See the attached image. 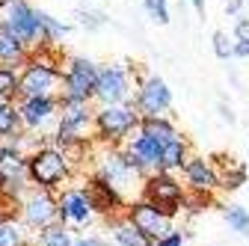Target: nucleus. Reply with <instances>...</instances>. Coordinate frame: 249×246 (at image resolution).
Instances as JSON below:
<instances>
[{
	"mask_svg": "<svg viewBox=\"0 0 249 246\" xmlns=\"http://www.w3.org/2000/svg\"><path fill=\"white\" fill-rule=\"evenodd\" d=\"M234 18H237V21H234V33H231V36H234V39H249V18H246L243 12L234 15Z\"/></svg>",
	"mask_w": 249,
	"mask_h": 246,
	"instance_id": "7c9ffc66",
	"label": "nucleus"
},
{
	"mask_svg": "<svg viewBox=\"0 0 249 246\" xmlns=\"http://www.w3.org/2000/svg\"><path fill=\"white\" fill-rule=\"evenodd\" d=\"M89 205L92 208H101V211H107L113 202H116V190L110 187L107 181H92V187H89Z\"/></svg>",
	"mask_w": 249,
	"mask_h": 246,
	"instance_id": "412c9836",
	"label": "nucleus"
},
{
	"mask_svg": "<svg viewBox=\"0 0 249 246\" xmlns=\"http://www.w3.org/2000/svg\"><path fill=\"white\" fill-rule=\"evenodd\" d=\"M140 125V110L128 101L119 104H101V110L95 113V128L104 140H124L134 128Z\"/></svg>",
	"mask_w": 249,
	"mask_h": 246,
	"instance_id": "f03ea898",
	"label": "nucleus"
},
{
	"mask_svg": "<svg viewBox=\"0 0 249 246\" xmlns=\"http://www.w3.org/2000/svg\"><path fill=\"white\" fill-rule=\"evenodd\" d=\"M36 12H39V24H42V45H59L69 36V30H71L69 24H62L59 18H53L45 9H36Z\"/></svg>",
	"mask_w": 249,
	"mask_h": 246,
	"instance_id": "dca6fc26",
	"label": "nucleus"
},
{
	"mask_svg": "<svg viewBox=\"0 0 249 246\" xmlns=\"http://www.w3.org/2000/svg\"><path fill=\"white\" fill-rule=\"evenodd\" d=\"M134 226L145 234V237H166V217H163V211L158 205H140L134 211Z\"/></svg>",
	"mask_w": 249,
	"mask_h": 246,
	"instance_id": "f8f14e48",
	"label": "nucleus"
},
{
	"mask_svg": "<svg viewBox=\"0 0 249 246\" xmlns=\"http://www.w3.org/2000/svg\"><path fill=\"white\" fill-rule=\"evenodd\" d=\"M226 12L229 15H240L243 12V0H226Z\"/></svg>",
	"mask_w": 249,
	"mask_h": 246,
	"instance_id": "473e14b6",
	"label": "nucleus"
},
{
	"mask_svg": "<svg viewBox=\"0 0 249 246\" xmlns=\"http://www.w3.org/2000/svg\"><path fill=\"white\" fill-rule=\"evenodd\" d=\"M134 107L140 110V116H163V113L172 107V92H169L166 80L158 77V74H148V77L137 86Z\"/></svg>",
	"mask_w": 249,
	"mask_h": 246,
	"instance_id": "423d86ee",
	"label": "nucleus"
},
{
	"mask_svg": "<svg viewBox=\"0 0 249 246\" xmlns=\"http://www.w3.org/2000/svg\"><path fill=\"white\" fill-rule=\"evenodd\" d=\"M128 95H131V74H128V69H122V66L98 69L95 92H92V98H95L98 104H119V101H128Z\"/></svg>",
	"mask_w": 249,
	"mask_h": 246,
	"instance_id": "39448f33",
	"label": "nucleus"
},
{
	"mask_svg": "<svg viewBox=\"0 0 249 246\" xmlns=\"http://www.w3.org/2000/svg\"><path fill=\"white\" fill-rule=\"evenodd\" d=\"M142 9H145V15H148L154 24H160V27H166V24L172 21V18H169V0H145Z\"/></svg>",
	"mask_w": 249,
	"mask_h": 246,
	"instance_id": "393cba45",
	"label": "nucleus"
},
{
	"mask_svg": "<svg viewBox=\"0 0 249 246\" xmlns=\"http://www.w3.org/2000/svg\"><path fill=\"white\" fill-rule=\"evenodd\" d=\"M56 107H59V101H56L53 95L21 98V104H18L21 125H27V128H45L48 122H53V119H56Z\"/></svg>",
	"mask_w": 249,
	"mask_h": 246,
	"instance_id": "6e6552de",
	"label": "nucleus"
},
{
	"mask_svg": "<svg viewBox=\"0 0 249 246\" xmlns=\"http://www.w3.org/2000/svg\"><path fill=\"white\" fill-rule=\"evenodd\" d=\"M231 45H234V36H229L226 30H216L213 39H211V48H213V53L220 56V59H229L231 56Z\"/></svg>",
	"mask_w": 249,
	"mask_h": 246,
	"instance_id": "bb28decb",
	"label": "nucleus"
},
{
	"mask_svg": "<svg viewBox=\"0 0 249 246\" xmlns=\"http://www.w3.org/2000/svg\"><path fill=\"white\" fill-rule=\"evenodd\" d=\"M231 56L249 59V39H234V45H231Z\"/></svg>",
	"mask_w": 249,
	"mask_h": 246,
	"instance_id": "2f4dec72",
	"label": "nucleus"
},
{
	"mask_svg": "<svg viewBox=\"0 0 249 246\" xmlns=\"http://www.w3.org/2000/svg\"><path fill=\"white\" fill-rule=\"evenodd\" d=\"M6 3H9V0H0V9H3V6H6Z\"/></svg>",
	"mask_w": 249,
	"mask_h": 246,
	"instance_id": "4c0bfd02",
	"label": "nucleus"
},
{
	"mask_svg": "<svg viewBox=\"0 0 249 246\" xmlns=\"http://www.w3.org/2000/svg\"><path fill=\"white\" fill-rule=\"evenodd\" d=\"M187 178H190V184L196 190H211L216 184V175H213V169L205 160H190L187 163Z\"/></svg>",
	"mask_w": 249,
	"mask_h": 246,
	"instance_id": "aec40b11",
	"label": "nucleus"
},
{
	"mask_svg": "<svg viewBox=\"0 0 249 246\" xmlns=\"http://www.w3.org/2000/svg\"><path fill=\"white\" fill-rule=\"evenodd\" d=\"M62 69H53L36 56H27V63L18 71V98H36V95H53L59 86Z\"/></svg>",
	"mask_w": 249,
	"mask_h": 246,
	"instance_id": "f257e3e1",
	"label": "nucleus"
},
{
	"mask_svg": "<svg viewBox=\"0 0 249 246\" xmlns=\"http://www.w3.org/2000/svg\"><path fill=\"white\" fill-rule=\"evenodd\" d=\"M187 3H193V9H196L199 15H205V0H187Z\"/></svg>",
	"mask_w": 249,
	"mask_h": 246,
	"instance_id": "c9c22d12",
	"label": "nucleus"
},
{
	"mask_svg": "<svg viewBox=\"0 0 249 246\" xmlns=\"http://www.w3.org/2000/svg\"><path fill=\"white\" fill-rule=\"evenodd\" d=\"M27 172H30V178H33L36 184H42V187H53L56 181L66 178L69 163H66V155H62V151L42 148V151H36V155L27 160Z\"/></svg>",
	"mask_w": 249,
	"mask_h": 246,
	"instance_id": "0eeeda50",
	"label": "nucleus"
},
{
	"mask_svg": "<svg viewBox=\"0 0 249 246\" xmlns=\"http://www.w3.org/2000/svg\"><path fill=\"white\" fill-rule=\"evenodd\" d=\"M30 56V48L21 42V36L15 33V30L6 24V18L0 15V66H24Z\"/></svg>",
	"mask_w": 249,
	"mask_h": 246,
	"instance_id": "1a4fd4ad",
	"label": "nucleus"
},
{
	"mask_svg": "<svg viewBox=\"0 0 249 246\" xmlns=\"http://www.w3.org/2000/svg\"><path fill=\"white\" fill-rule=\"evenodd\" d=\"M148 196H151V202L158 205L163 213H172L175 205H178V199H181V187L169 175H158V178L148 181Z\"/></svg>",
	"mask_w": 249,
	"mask_h": 246,
	"instance_id": "9b49d317",
	"label": "nucleus"
},
{
	"mask_svg": "<svg viewBox=\"0 0 249 246\" xmlns=\"http://www.w3.org/2000/svg\"><path fill=\"white\" fill-rule=\"evenodd\" d=\"M226 220H229V226H231L234 231H249V213H246L243 208L231 205V208L226 211Z\"/></svg>",
	"mask_w": 249,
	"mask_h": 246,
	"instance_id": "cd10ccee",
	"label": "nucleus"
},
{
	"mask_svg": "<svg viewBox=\"0 0 249 246\" xmlns=\"http://www.w3.org/2000/svg\"><path fill=\"white\" fill-rule=\"evenodd\" d=\"M107 12H101V9H77V24L83 27V30H89V33H95V30H101V27H107Z\"/></svg>",
	"mask_w": 249,
	"mask_h": 246,
	"instance_id": "4be33fe9",
	"label": "nucleus"
},
{
	"mask_svg": "<svg viewBox=\"0 0 249 246\" xmlns=\"http://www.w3.org/2000/svg\"><path fill=\"white\" fill-rule=\"evenodd\" d=\"M74 246H101V240H95V237H89V240H77Z\"/></svg>",
	"mask_w": 249,
	"mask_h": 246,
	"instance_id": "e433bc0d",
	"label": "nucleus"
},
{
	"mask_svg": "<svg viewBox=\"0 0 249 246\" xmlns=\"http://www.w3.org/2000/svg\"><path fill=\"white\" fill-rule=\"evenodd\" d=\"M95 80H98V66L92 63V59H86V56H71L66 63V71L59 74L62 98H86V101H92Z\"/></svg>",
	"mask_w": 249,
	"mask_h": 246,
	"instance_id": "7ed1b4c3",
	"label": "nucleus"
},
{
	"mask_svg": "<svg viewBox=\"0 0 249 246\" xmlns=\"http://www.w3.org/2000/svg\"><path fill=\"white\" fill-rule=\"evenodd\" d=\"M27 172V160L18 148H0V175L3 178H21Z\"/></svg>",
	"mask_w": 249,
	"mask_h": 246,
	"instance_id": "6ab92c4d",
	"label": "nucleus"
},
{
	"mask_svg": "<svg viewBox=\"0 0 249 246\" xmlns=\"http://www.w3.org/2000/svg\"><path fill=\"white\" fill-rule=\"evenodd\" d=\"M220 116L229 122V125H234V113H231V107H229V104H220Z\"/></svg>",
	"mask_w": 249,
	"mask_h": 246,
	"instance_id": "f704fd0d",
	"label": "nucleus"
},
{
	"mask_svg": "<svg viewBox=\"0 0 249 246\" xmlns=\"http://www.w3.org/2000/svg\"><path fill=\"white\" fill-rule=\"evenodd\" d=\"M124 160H128V166H134L137 172L145 169V166H158V160H160V142H154L151 137L140 134L128 148H124Z\"/></svg>",
	"mask_w": 249,
	"mask_h": 246,
	"instance_id": "9d476101",
	"label": "nucleus"
},
{
	"mask_svg": "<svg viewBox=\"0 0 249 246\" xmlns=\"http://www.w3.org/2000/svg\"><path fill=\"white\" fill-rule=\"evenodd\" d=\"M0 246H21V234L12 226H0Z\"/></svg>",
	"mask_w": 249,
	"mask_h": 246,
	"instance_id": "c756f323",
	"label": "nucleus"
},
{
	"mask_svg": "<svg viewBox=\"0 0 249 246\" xmlns=\"http://www.w3.org/2000/svg\"><path fill=\"white\" fill-rule=\"evenodd\" d=\"M53 202L48 199V193H33L27 202V223H33V226H48L53 220Z\"/></svg>",
	"mask_w": 249,
	"mask_h": 246,
	"instance_id": "2eb2a0df",
	"label": "nucleus"
},
{
	"mask_svg": "<svg viewBox=\"0 0 249 246\" xmlns=\"http://www.w3.org/2000/svg\"><path fill=\"white\" fill-rule=\"evenodd\" d=\"M101 172H104V181L116 190V187H122V184L131 178V172H137V169H134V166H128L124 155H107V158H104V163H101Z\"/></svg>",
	"mask_w": 249,
	"mask_h": 246,
	"instance_id": "4468645a",
	"label": "nucleus"
},
{
	"mask_svg": "<svg viewBox=\"0 0 249 246\" xmlns=\"http://www.w3.org/2000/svg\"><path fill=\"white\" fill-rule=\"evenodd\" d=\"M0 12H3L6 24L21 36V42L30 51L42 45V24H39V12H36L33 3H27V0H9Z\"/></svg>",
	"mask_w": 249,
	"mask_h": 246,
	"instance_id": "20e7f679",
	"label": "nucleus"
},
{
	"mask_svg": "<svg viewBox=\"0 0 249 246\" xmlns=\"http://www.w3.org/2000/svg\"><path fill=\"white\" fill-rule=\"evenodd\" d=\"M0 95H3L6 101L18 98V69L0 66Z\"/></svg>",
	"mask_w": 249,
	"mask_h": 246,
	"instance_id": "5701e85b",
	"label": "nucleus"
},
{
	"mask_svg": "<svg viewBox=\"0 0 249 246\" xmlns=\"http://www.w3.org/2000/svg\"><path fill=\"white\" fill-rule=\"evenodd\" d=\"M158 246H181V234H166Z\"/></svg>",
	"mask_w": 249,
	"mask_h": 246,
	"instance_id": "72a5a7b5",
	"label": "nucleus"
},
{
	"mask_svg": "<svg viewBox=\"0 0 249 246\" xmlns=\"http://www.w3.org/2000/svg\"><path fill=\"white\" fill-rule=\"evenodd\" d=\"M0 190H3V175H0Z\"/></svg>",
	"mask_w": 249,
	"mask_h": 246,
	"instance_id": "58836bf2",
	"label": "nucleus"
},
{
	"mask_svg": "<svg viewBox=\"0 0 249 246\" xmlns=\"http://www.w3.org/2000/svg\"><path fill=\"white\" fill-rule=\"evenodd\" d=\"M116 240L122 246H148L145 243V234L137 228V226H119L116 228Z\"/></svg>",
	"mask_w": 249,
	"mask_h": 246,
	"instance_id": "a878e982",
	"label": "nucleus"
},
{
	"mask_svg": "<svg viewBox=\"0 0 249 246\" xmlns=\"http://www.w3.org/2000/svg\"><path fill=\"white\" fill-rule=\"evenodd\" d=\"M21 125V116H18V107L12 104H0V137H12Z\"/></svg>",
	"mask_w": 249,
	"mask_h": 246,
	"instance_id": "b1692460",
	"label": "nucleus"
},
{
	"mask_svg": "<svg viewBox=\"0 0 249 246\" xmlns=\"http://www.w3.org/2000/svg\"><path fill=\"white\" fill-rule=\"evenodd\" d=\"M140 134H145V137H151L154 142H169V140H175L178 137V131H175V125L169 119H163V116H140Z\"/></svg>",
	"mask_w": 249,
	"mask_h": 246,
	"instance_id": "ddd939ff",
	"label": "nucleus"
},
{
	"mask_svg": "<svg viewBox=\"0 0 249 246\" xmlns=\"http://www.w3.org/2000/svg\"><path fill=\"white\" fill-rule=\"evenodd\" d=\"M62 217H69V220H74V223H83L86 217H89V196L86 193H66L62 196Z\"/></svg>",
	"mask_w": 249,
	"mask_h": 246,
	"instance_id": "f3484780",
	"label": "nucleus"
},
{
	"mask_svg": "<svg viewBox=\"0 0 249 246\" xmlns=\"http://www.w3.org/2000/svg\"><path fill=\"white\" fill-rule=\"evenodd\" d=\"M39 246H71V240L62 228H45L39 237Z\"/></svg>",
	"mask_w": 249,
	"mask_h": 246,
	"instance_id": "c85d7f7f",
	"label": "nucleus"
},
{
	"mask_svg": "<svg viewBox=\"0 0 249 246\" xmlns=\"http://www.w3.org/2000/svg\"><path fill=\"white\" fill-rule=\"evenodd\" d=\"M184 3H187V0H178V6H184Z\"/></svg>",
	"mask_w": 249,
	"mask_h": 246,
	"instance_id": "ea45409f",
	"label": "nucleus"
},
{
	"mask_svg": "<svg viewBox=\"0 0 249 246\" xmlns=\"http://www.w3.org/2000/svg\"><path fill=\"white\" fill-rule=\"evenodd\" d=\"M184 160H187V145H184V140H169V142H163L160 145V160H158V166H163V169H178V166H184Z\"/></svg>",
	"mask_w": 249,
	"mask_h": 246,
	"instance_id": "a211bd4d",
	"label": "nucleus"
}]
</instances>
